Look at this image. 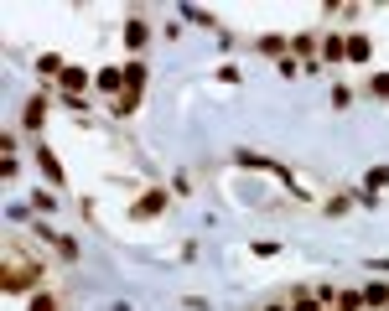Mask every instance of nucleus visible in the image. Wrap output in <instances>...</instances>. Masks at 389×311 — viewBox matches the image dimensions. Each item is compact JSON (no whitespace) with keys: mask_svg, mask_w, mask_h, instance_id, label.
I'll return each mask as SVG.
<instances>
[{"mask_svg":"<svg viewBox=\"0 0 389 311\" xmlns=\"http://www.w3.org/2000/svg\"><path fill=\"white\" fill-rule=\"evenodd\" d=\"M37 280H42V265H32V260L16 265V260H11L6 275H0V291H6V296H21V291H32Z\"/></svg>","mask_w":389,"mask_h":311,"instance_id":"nucleus-1","label":"nucleus"},{"mask_svg":"<svg viewBox=\"0 0 389 311\" xmlns=\"http://www.w3.org/2000/svg\"><path fill=\"white\" fill-rule=\"evenodd\" d=\"M93 84H99V93H125V73H119V67H99V73H93Z\"/></svg>","mask_w":389,"mask_h":311,"instance_id":"nucleus-2","label":"nucleus"},{"mask_svg":"<svg viewBox=\"0 0 389 311\" xmlns=\"http://www.w3.org/2000/svg\"><path fill=\"white\" fill-rule=\"evenodd\" d=\"M145 42H151V26H145L140 16H130V21H125V47H130V52H140Z\"/></svg>","mask_w":389,"mask_h":311,"instance_id":"nucleus-3","label":"nucleus"},{"mask_svg":"<svg viewBox=\"0 0 389 311\" xmlns=\"http://www.w3.org/2000/svg\"><path fill=\"white\" fill-rule=\"evenodd\" d=\"M37 166H42V171H47V182H58V187H62V182H68V177H62V161H58V156H52V151H47V145H37Z\"/></svg>","mask_w":389,"mask_h":311,"instance_id":"nucleus-4","label":"nucleus"},{"mask_svg":"<svg viewBox=\"0 0 389 311\" xmlns=\"http://www.w3.org/2000/svg\"><path fill=\"white\" fill-rule=\"evenodd\" d=\"M161 208H166V192H145V197H136V208H130V213H136V218H156Z\"/></svg>","mask_w":389,"mask_h":311,"instance_id":"nucleus-5","label":"nucleus"},{"mask_svg":"<svg viewBox=\"0 0 389 311\" xmlns=\"http://www.w3.org/2000/svg\"><path fill=\"white\" fill-rule=\"evenodd\" d=\"M42 119H47V99L37 93V99H26V114H21V125H26V130H42Z\"/></svg>","mask_w":389,"mask_h":311,"instance_id":"nucleus-6","label":"nucleus"},{"mask_svg":"<svg viewBox=\"0 0 389 311\" xmlns=\"http://www.w3.org/2000/svg\"><path fill=\"white\" fill-rule=\"evenodd\" d=\"M322 62H348V37H327L322 42Z\"/></svg>","mask_w":389,"mask_h":311,"instance_id":"nucleus-7","label":"nucleus"},{"mask_svg":"<svg viewBox=\"0 0 389 311\" xmlns=\"http://www.w3.org/2000/svg\"><path fill=\"white\" fill-rule=\"evenodd\" d=\"M58 84H62V93H78V88L88 84V73H84V67H73V62H68V67H62V78H58Z\"/></svg>","mask_w":389,"mask_h":311,"instance_id":"nucleus-8","label":"nucleus"},{"mask_svg":"<svg viewBox=\"0 0 389 311\" xmlns=\"http://www.w3.org/2000/svg\"><path fill=\"white\" fill-rule=\"evenodd\" d=\"M125 88L130 93H145V62H125Z\"/></svg>","mask_w":389,"mask_h":311,"instance_id":"nucleus-9","label":"nucleus"},{"mask_svg":"<svg viewBox=\"0 0 389 311\" xmlns=\"http://www.w3.org/2000/svg\"><path fill=\"white\" fill-rule=\"evenodd\" d=\"M62 67H68V62H62L58 52H47V58H37V73H42V78H62Z\"/></svg>","mask_w":389,"mask_h":311,"instance_id":"nucleus-10","label":"nucleus"},{"mask_svg":"<svg viewBox=\"0 0 389 311\" xmlns=\"http://www.w3.org/2000/svg\"><path fill=\"white\" fill-rule=\"evenodd\" d=\"M110 110H114L119 119H125V114H136V110H140V93H130V88H125V93H119V99L110 104Z\"/></svg>","mask_w":389,"mask_h":311,"instance_id":"nucleus-11","label":"nucleus"},{"mask_svg":"<svg viewBox=\"0 0 389 311\" xmlns=\"http://www.w3.org/2000/svg\"><path fill=\"white\" fill-rule=\"evenodd\" d=\"M369 52H374V47H369V37H358V32L348 37V58H353V62H369Z\"/></svg>","mask_w":389,"mask_h":311,"instance_id":"nucleus-12","label":"nucleus"},{"mask_svg":"<svg viewBox=\"0 0 389 311\" xmlns=\"http://www.w3.org/2000/svg\"><path fill=\"white\" fill-rule=\"evenodd\" d=\"M182 21H192V26H218V21H213V11H203V6H182Z\"/></svg>","mask_w":389,"mask_h":311,"instance_id":"nucleus-13","label":"nucleus"},{"mask_svg":"<svg viewBox=\"0 0 389 311\" xmlns=\"http://www.w3.org/2000/svg\"><path fill=\"white\" fill-rule=\"evenodd\" d=\"M338 311H364V291H338Z\"/></svg>","mask_w":389,"mask_h":311,"instance_id":"nucleus-14","label":"nucleus"},{"mask_svg":"<svg viewBox=\"0 0 389 311\" xmlns=\"http://www.w3.org/2000/svg\"><path fill=\"white\" fill-rule=\"evenodd\" d=\"M379 187H389V166H369V177H364V192H379Z\"/></svg>","mask_w":389,"mask_h":311,"instance_id":"nucleus-15","label":"nucleus"},{"mask_svg":"<svg viewBox=\"0 0 389 311\" xmlns=\"http://www.w3.org/2000/svg\"><path fill=\"white\" fill-rule=\"evenodd\" d=\"M364 306H389V286H379V280H374V286L364 291Z\"/></svg>","mask_w":389,"mask_h":311,"instance_id":"nucleus-16","label":"nucleus"},{"mask_svg":"<svg viewBox=\"0 0 389 311\" xmlns=\"http://www.w3.org/2000/svg\"><path fill=\"white\" fill-rule=\"evenodd\" d=\"M369 93H374V99H384V104H389V73H374V78H369Z\"/></svg>","mask_w":389,"mask_h":311,"instance_id":"nucleus-17","label":"nucleus"},{"mask_svg":"<svg viewBox=\"0 0 389 311\" xmlns=\"http://www.w3.org/2000/svg\"><path fill=\"white\" fill-rule=\"evenodd\" d=\"M260 52H270V58H286V37H260Z\"/></svg>","mask_w":389,"mask_h":311,"instance_id":"nucleus-18","label":"nucleus"},{"mask_svg":"<svg viewBox=\"0 0 389 311\" xmlns=\"http://www.w3.org/2000/svg\"><path fill=\"white\" fill-rule=\"evenodd\" d=\"M348 202H353V192H338V197H327V213H332V218H343V213H348Z\"/></svg>","mask_w":389,"mask_h":311,"instance_id":"nucleus-19","label":"nucleus"},{"mask_svg":"<svg viewBox=\"0 0 389 311\" xmlns=\"http://www.w3.org/2000/svg\"><path fill=\"white\" fill-rule=\"evenodd\" d=\"M291 311H322V301H317V296H306V291H296V301H291Z\"/></svg>","mask_w":389,"mask_h":311,"instance_id":"nucleus-20","label":"nucleus"},{"mask_svg":"<svg viewBox=\"0 0 389 311\" xmlns=\"http://www.w3.org/2000/svg\"><path fill=\"white\" fill-rule=\"evenodd\" d=\"M348 104H353V88L338 84V88H332V110H348Z\"/></svg>","mask_w":389,"mask_h":311,"instance_id":"nucleus-21","label":"nucleus"},{"mask_svg":"<svg viewBox=\"0 0 389 311\" xmlns=\"http://www.w3.org/2000/svg\"><path fill=\"white\" fill-rule=\"evenodd\" d=\"M52 244H58V254H62V260H78V244H73L68 234H58V239H52Z\"/></svg>","mask_w":389,"mask_h":311,"instance_id":"nucleus-22","label":"nucleus"},{"mask_svg":"<svg viewBox=\"0 0 389 311\" xmlns=\"http://www.w3.org/2000/svg\"><path fill=\"white\" fill-rule=\"evenodd\" d=\"M275 67H280V78H296V73H301V62H296V58H291V52H286V58H280Z\"/></svg>","mask_w":389,"mask_h":311,"instance_id":"nucleus-23","label":"nucleus"},{"mask_svg":"<svg viewBox=\"0 0 389 311\" xmlns=\"http://www.w3.org/2000/svg\"><path fill=\"white\" fill-rule=\"evenodd\" d=\"M32 202H37V213H52V208H58V197H52V192H37Z\"/></svg>","mask_w":389,"mask_h":311,"instance_id":"nucleus-24","label":"nucleus"},{"mask_svg":"<svg viewBox=\"0 0 389 311\" xmlns=\"http://www.w3.org/2000/svg\"><path fill=\"white\" fill-rule=\"evenodd\" d=\"M32 311H58V306H52V296H37V301H32Z\"/></svg>","mask_w":389,"mask_h":311,"instance_id":"nucleus-25","label":"nucleus"},{"mask_svg":"<svg viewBox=\"0 0 389 311\" xmlns=\"http://www.w3.org/2000/svg\"><path fill=\"white\" fill-rule=\"evenodd\" d=\"M265 311H286V306H275V301H270V306H265Z\"/></svg>","mask_w":389,"mask_h":311,"instance_id":"nucleus-26","label":"nucleus"}]
</instances>
